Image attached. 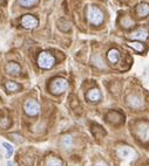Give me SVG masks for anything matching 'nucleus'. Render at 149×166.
Listing matches in <instances>:
<instances>
[{
  "mask_svg": "<svg viewBox=\"0 0 149 166\" xmlns=\"http://www.w3.org/2000/svg\"><path fill=\"white\" fill-rule=\"evenodd\" d=\"M7 166H14V164H13L12 161H8V163H7Z\"/></svg>",
  "mask_w": 149,
  "mask_h": 166,
  "instance_id": "23",
  "label": "nucleus"
},
{
  "mask_svg": "<svg viewBox=\"0 0 149 166\" xmlns=\"http://www.w3.org/2000/svg\"><path fill=\"white\" fill-rule=\"evenodd\" d=\"M135 136L136 138L143 143L149 142V122L147 121H139L135 125Z\"/></svg>",
  "mask_w": 149,
  "mask_h": 166,
  "instance_id": "2",
  "label": "nucleus"
},
{
  "mask_svg": "<svg viewBox=\"0 0 149 166\" xmlns=\"http://www.w3.org/2000/svg\"><path fill=\"white\" fill-rule=\"evenodd\" d=\"M116 153L122 159H132L135 157V151L130 146H127V145H122L120 147H117Z\"/></svg>",
  "mask_w": 149,
  "mask_h": 166,
  "instance_id": "7",
  "label": "nucleus"
},
{
  "mask_svg": "<svg viewBox=\"0 0 149 166\" xmlns=\"http://www.w3.org/2000/svg\"><path fill=\"white\" fill-rule=\"evenodd\" d=\"M148 36H149V32L144 28H140L132 34V39L134 41H144L148 39Z\"/></svg>",
  "mask_w": 149,
  "mask_h": 166,
  "instance_id": "10",
  "label": "nucleus"
},
{
  "mask_svg": "<svg viewBox=\"0 0 149 166\" xmlns=\"http://www.w3.org/2000/svg\"><path fill=\"white\" fill-rule=\"evenodd\" d=\"M120 23H121V26L123 27V28H132V27L135 25L134 21L132 20V18H129V16H123L120 20Z\"/></svg>",
  "mask_w": 149,
  "mask_h": 166,
  "instance_id": "17",
  "label": "nucleus"
},
{
  "mask_svg": "<svg viewBox=\"0 0 149 166\" xmlns=\"http://www.w3.org/2000/svg\"><path fill=\"white\" fill-rule=\"evenodd\" d=\"M136 13L140 18H144L149 15V5L147 3H142L136 7Z\"/></svg>",
  "mask_w": 149,
  "mask_h": 166,
  "instance_id": "15",
  "label": "nucleus"
},
{
  "mask_svg": "<svg viewBox=\"0 0 149 166\" xmlns=\"http://www.w3.org/2000/svg\"><path fill=\"white\" fill-rule=\"evenodd\" d=\"M127 104L132 108V109H141L143 108L144 105V102L143 99L136 95V94H130L128 97H127Z\"/></svg>",
  "mask_w": 149,
  "mask_h": 166,
  "instance_id": "8",
  "label": "nucleus"
},
{
  "mask_svg": "<svg viewBox=\"0 0 149 166\" xmlns=\"http://www.w3.org/2000/svg\"><path fill=\"white\" fill-rule=\"evenodd\" d=\"M123 117L122 115L119 112V111H110L108 115H107V122L113 124V125H117V124H120L122 122Z\"/></svg>",
  "mask_w": 149,
  "mask_h": 166,
  "instance_id": "9",
  "label": "nucleus"
},
{
  "mask_svg": "<svg viewBox=\"0 0 149 166\" xmlns=\"http://www.w3.org/2000/svg\"><path fill=\"white\" fill-rule=\"evenodd\" d=\"M61 145L65 149H72L74 145V141H73V137L72 136H65L62 139H61Z\"/></svg>",
  "mask_w": 149,
  "mask_h": 166,
  "instance_id": "16",
  "label": "nucleus"
},
{
  "mask_svg": "<svg viewBox=\"0 0 149 166\" xmlns=\"http://www.w3.org/2000/svg\"><path fill=\"white\" fill-rule=\"evenodd\" d=\"M45 166H64V163L62 160L54 156V154H51V156H47L46 159H45Z\"/></svg>",
  "mask_w": 149,
  "mask_h": 166,
  "instance_id": "11",
  "label": "nucleus"
},
{
  "mask_svg": "<svg viewBox=\"0 0 149 166\" xmlns=\"http://www.w3.org/2000/svg\"><path fill=\"white\" fill-rule=\"evenodd\" d=\"M128 46L132 47L133 49H135L137 53H142V51L144 50L143 43H141V42H139V41H130V42H128Z\"/></svg>",
  "mask_w": 149,
  "mask_h": 166,
  "instance_id": "18",
  "label": "nucleus"
},
{
  "mask_svg": "<svg viewBox=\"0 0 149 166\" xmlns=\"http://www.w3.org/2000/svg\"><path fill=\"white\" fill-rule=\"evenodd\" d=\"M87 19L88 22L93 26H100L103 23L105 15L102 11L96 6H88L87 7Z\"/></svg>",
  "mask_w": 149,
  "mask_h": 166,
  "instance_id": "1",
  "label": "nucleus"
},
{
  "mask_svg": "<svg viewBox=\"0 0 149 166\" xmlns=\"http://www.w3.org/2000/svg\"><path fill=\"white\" fill-rule=\"evenodd\" d=\"M6 71H7V74H10V75H18V74L21 71V68H20V66H19L18 63H15V62H10V63L6 64Z\"/></svg>",
  "mask_w": 149,
  "mask_h": 166,
  "instance_id": "14",
  "label": "nucleus"
},
{
  "mask_svg": "<svg viewBox=\"0 0 149 166\" xmlns=\"http://www.w3.org/2000/svg\"><path fill=\"white\" fill-rule=\"evenodd\" d=\"M55 63V58L48 51H42L39 54L38 64L42 69H51Z\"/></svg>",
  "mask_w": 149,
  "mask_h": 166,
  "instance_id": "4",
  "label": "nucleus"
},
{
  "mask_svg": "<svg viewBox=\"0 0 149 166\" xmlns=\"http://www.w3.org/2000/svg\"><path fill=\"white\" fill-rule=\"evenodd\" d=\"M93 166H109V165H108V163L105 161L103 159H98V160L94 163Z\"/></svg>",
  "mask_w": 149,
  "mask_h": 166,
  "instance_id": "22",
  "label": "nucleus"
},
{
  "mask_svg": "<svg viewBox=\"0 0 149 166\" xmlns=\"http://www.w3.org/2000/svg\"><path fill=\"white\" fill-rule=\"evenodd\" d=\"M5 87H6V89H7L8 91H11V93L18 91V90L20 89V86L18 84V83H15V82H12V81L7 82L6 84H5Z\"/></svg>",
  "mask_w": 149,
  "mask_h": 166,
  "instance_id": "20",
  "label": "nucleus"
},
{
  "mask_svg": "<svg viewBox=\"0 0 149 166\" xmlns=\"http://www.w3.org/2000/svg\"><path fill=\"white\" fill-rule=\"evenodd\" d=\"M1 145H3L4 149L6 150V157H7V158H11V157L13 156V153H14V147H13L10 143H7V142H3Z\"/></svg>",
  "mask_w": 149,
  "mask_h": 166,
  "instance_id": "19",
  "label": "nucleus"
},
{
  "mask_svg": "<svg viewBox=\"0 0 149 166\" xmlns=\"http://www.w3.org/2000/svg\"><path fill=\"white\" fill-rule=\"evenodd\" d=\"M107 58H108V61L110 63L115 64V63H117L119 61H120V51H119L116 48H112L107 53Z\"/></svg>",
  "mask_w": 149,
  "mask_h": 166,
  "instance_id": "12",
  "label": "nucleus"
},
{
  "mask_svg": "<svg viewBox=\"0 0 149 166\" xmlns=\"http://www.w3.org/2000/svg\"><path fill=\"white\" fill-rule=\"evenodd\" d=\"M21 25L26 29H33L39 25V21L35 16H33L31 14H26L21 18Z\"/></svg>",
  "mask_w": 149,
  "mask_h": 166,
  "instance_id": "6",
  "label": "nucleus"
},
{
  "mask_svg": "<svg viewBox=\"0 0 149 166\" xmlns=\"http://www.w3.org/2000/svg\"><path fill=\"white\" fill-rule=\"evenodd\" d=\"M102 97L101 95V91L98 89V88H93V89H89L88 93H87V98L91 101V102H98L100 101Z\"/></svg>",
  "mask_w": 149,
  "mask_h": 166,
  "instance_id": "13",
  "label": "nucleus"
},
{
  "mask_svg": "<svg viewBox=\"0 0 149 166\" xmlns=\"http://www.w3.org/2000/svg\"><path fill=\"white\" fill-rule=\"evenodd\" d=\"M24 110L28 116L34 117L40 114L41 108H40V104L35 99H27L24 104Z\"/></svg>",
  "mask_w": 149,
  "mask_h": 166,
  "instance_id": "5",
  "label": "nucleus"
},
{
  "mask_svg": "<svg viewBox=\"0 0 149 166\" xmlns=\"http://www.w3.org/2000/svg\"><path fill=\"white\" fill-rule=\"evenodd\" d=\"M67 89H68V82L61 77L53 80L49 86V90L54 95H60V94L65 93Z\"/></svg>",
  "mask_w": 149,
  "mask_h": 166,
  "instance_id": "3",
  "label": "nucleus"
},
{
  "mask_svg": "<svg viewBox=\"0 0 149 166\" xmlns=\"http://www.w3.org/2000/svg\"><path fill=\"white\" fill-rule=\"evenodd\" d=\"M39 0H18V3L22 6V7H32L35 4H38Z\"/></svg>",
  "mask_w": 149,
  "mask_h": 166,
  "instance_id": "21",
  "label": "nucleus"
}]
</instances>
